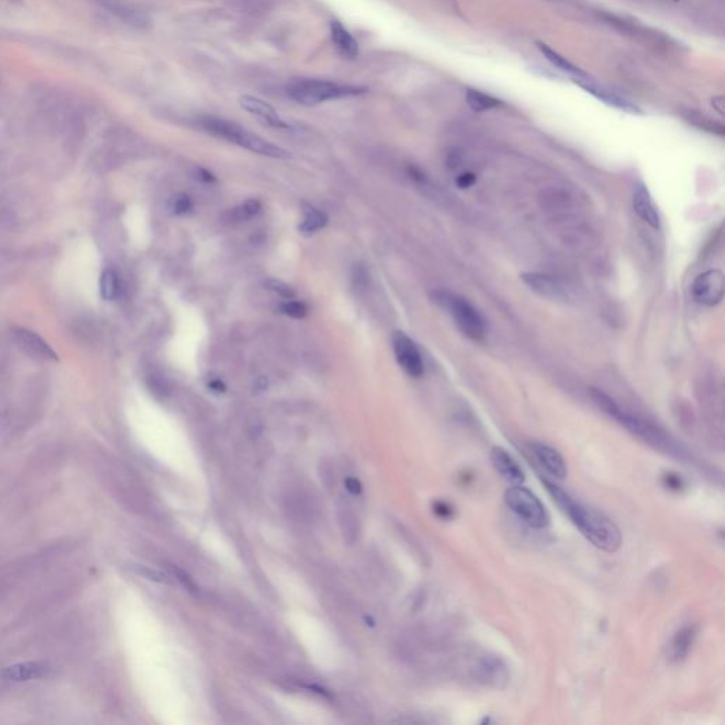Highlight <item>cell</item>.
I'll use <instances>...</instances> for the list:
<instances>
[{"instance_id": "obj_1", "label": "cell", "mask_w": 725, "mask_h": 725, "mask_svg": "<svg viewBox=\"0 0 725 725\" xmlns=\"http://www.w3.org/2000/svg\"><path fill=\"white\" fill-rule=\"evenodd\" d=\"M543 483L554 503L564 514L568 516V518L574 523V526L595 547L607 552H616L621 548L622 534L611 518L596 510L585 507L574 497H571L566 491L557 486L555 483L547 479L543 480Z\"/></svg>"}, {"instance_id": "obj_2", "label": "cell", "mask_w": 725, "mask_h": 725, "mask_svg": "<svg viewBox=\"0 0 725 725\" xmlns=\"http://www.w3.org/2000/svg\"><path fill=\"white\" fill-rule=\"evenodd\" d=\"M198 125L205 132H207L218 139L238 145L250 152H254V153H258V154H262L266 157L288 159L291 156L289 152H287L285 149H282V148L265 141L264 138L253 134L251 131L243 128L241 125H238L228 119L216 118V116H205L198 120Z\"/></svg>"}, {"instance_id": "obj_3", "label": "cell", "mask_w": 725, "mask_h": 725, "mask_svg": "<svg viewBox=\"0 0 725 725\" xmlns=\"http://www.w3.org/2000/svg\"><path fill=\"white\" fill-rule=\"evenodd\" d=\"M365 91L366 90L361 87L339 84L319 78H295L287 86V95L292 101L306 106L356 97Z\"/></svg>"}, {"instance_id": "obj_4", "label": "cell", "mask_w": 725, "mask_h": 725, "mask_svg": "<svg viewBox=\"0 0 725 725\" xmlns=\"http://www.w3.org/2000/svg\"><path fill=\"white\" fill-rule=\"evenodd\" d=\"M435 302H438L440 306L449 310L452 314L456 326L459 330L472 340H481L486 335V321L483 316L479 313V310L465 298L447 294V292H436L435 294Z\"/></svg>"}, {"instance_id": "obj_5", "label": "cell", "mask_w": 725, "mask_h": 725, "mask_svg": "<svg viewBox=\"0 0 725 725\" xmlns=\"http://www.w3.org/2000/svg\"><path fill=\"white\" fill-rule=\"evenodd\" d=\"M507 507L533 529H545L550 526V514L540 499L527 488L521 485L509 488L504 493Z\"/></svg>"}, {"instance_id": "obj_6", "label": "cell", "mask_w": 725, "mask_h": 725, "mask_svg": "<svg viewBox=\"0 0 725 725\" xmlns=\"http://www.w3.org/2000/svg\"><path fill=\"white\" fill-rule=\"evenodd\" d=\"M392 350L399 367L408 376L414 379L424 376L425 366L422 356L410 336H407L404 332H395L392 335Z\"/></svg>"}, {"instance_id": "obj_7", "label": "cell", "mask_w": 725, "mask_h": 725, "mask_svg": "<svg viewBox=\"0 0 725 725\" xmlns=\"http://www.w3.org/2000/svg\"><path fill=\"white\" fill-rule=\"evenodd\" d=\"M614 420L618 421L622 427H625L629 432H632L633 435H636L637 438L646 442V444L652 445L653 448L660 449V451L669 449V442H667L666 436L648 421H644L633 414L626 413L621 407L616 411V414L614 415Z\"/></svg>"}, {"instance_id": "obj_8", "label": "cell", "mask_w": 725, "mask_h": 725, "mask_svg": "<svg viewBox=\"0 0 725 725\" xmlns=\"http://www.w3.org/2000/svg\"><path fill=\"white\" fill-rule=\"evenodd\" d=\"M475 678L492 689H506L510 681V670L503 659L493 655H486L476 662L473 669Z\"/></svg>"}, {"instance_id": "obj_9", "label": "cell", "mask_w": 725, "mask_h": 725, "mask_svg": "<svg viewBox=\"0 0 725 725\" xmlns=\"http://www.w3.org/2000/svg\"><path fill=\"white\" fill-rule=\"evenodd\" d=\"M693 296L703 305L715 306L724 298V275L718 269L700 273L692 287Z\"/></svg>"}, {"instance_id": "obj_10", "label": "cell", "mask_w": 725, "mask_h": 725, "mask_svg": "<svg viewBox=\"0 0 725 725\" xmlns=\"http://www.w3.org/2000/svg\"><path fill=\"white\" fill-rule=\"evenodd\" d=\"M573 81L581 87L582 90H585L588 94H591L592 97H595L596 99H599L600 102L607 104L608 106H612V108H616L619 111H623V112H628V113H633V115H640L643 113V111L633 102H630L629 99L626 98H622L621 95L615 94L614 91L599 86L595 79H592L589 75L585 77V78H574Z\"/></svg>"}, {"instance_id": "obj_11", "label": "cell", "mask_w": 725, "mask_h": 725, "mask_svg": "<svg viewBox=\"0 0 725 725\" xmlns=\"http://www.w3.org/2000/svg\"><path fill=\"white\" fill-rule=\"evenodd\" d=\"M12 336L17 347L30 357L37 360H57L56 351L37 333L24 328H15Z\"/></svg>"}, {"instance_id": "obj_12", "label": "cell", "mask_w": 725, "mask_h": 725, "mask_svg": "<svg viewBox=\"0 0 725 725\" xmlns=\"http://www.w3.org/2000/svg\"><path fill=\"white\" fill-rule=\"evenodd\" d=\"M239 105L244 111H247L248 113L255 116L260 122H262L268 128H273V129H288L289 128V125L285 122L284 119H282V116L276 112V109L260 98H255L251 95H244L239 98Z\"/></svg>"}, {"instance_id": "obj_13", "label": "cell", "mask_w": 725, "mask_h": 725, "mask_svg": "<svg viewBox=\"0 0 725 725\" xmlns=\"http://www.w3.org/2000/svg\"><path fill=\"white\" fill-rule=\"evenodd\" d=\"M491 461L496 472L510 485L517 486L526 480L525 470L521 469L518 462L503 448L495 447L491 451Z\"/></svg>"}, {"instance_id": "obj_14", "label": "cell", "mask_w": 725, "mask_h": 725, "mask_svg": "<svg viewBox=\"0 0 725 725\" xmlns=\"http://www.w3.org/2000/svg\"><path fill=\"white\" fill-rule=\"evenodd\" d=\"M530 449H532L533 456L537 459V462L552 477L562 480L567 476V463L557 449H554L545 444H540V442H534V444H532Z\"/></svg>"}, {"instance_id": "obj_15", "label": "cell", "mask_w": 725, "mask_h": 725, "mask_svg": "<svg viewBox=\"0 0 725 725\" xmlns=\"http://www.w3.org/2000/svg\"><path fill=\"white\" fill-rule=\"evenodd\" d=\"M521 280L537 295L548 299H558L564 296V287L554 276L541 272L521 273Z\"/></svg>"}, {"instance_id": "obj_16", "label": "cell", "mask_w": 725, "mask_h": 725, "mask_svg": "<svg viewBox=\"0 0 725 725\" xmlns=\"http://www.w3.org/2000/svg\"><path fill=\"white\" fill-rule=\"evenodd\" d=\"M633 209L636 214L652 228H660V216L649 190L643 184L636 186L633 193Z\"/></svg>"}, {"instance_id": "obj_17", "label": "cell", "mask_w": 725, "mask_h": 725, "mask_svg": "<svg viewBox=\"0 0 725 725\" xmlns=\"http://www.w3.org/2000/svg\"><path fill=\"white\" fill-rule=\"evenodd\" d=\"M697 636V628L694 625H686L678 629L670 640L669 658L673 662H681L689 655Z\"/></svg>"}, {"instance_id": "obj_18", "label": "cell", "mask_w": 725, "mask_h": 725, "mask_svg": "<svg viewBox=\"0 0 725 725\" xmlns=\"http://www.w3.org/2000/svg\"><path fill=\"white\" fill-rule=\"evenodd\" d=\"M330 35L333 45L340 54L347 58H354L358 54V43L340 22L333 20L330 23Z\"/></svg>"}, {"instance_id": "obj_19", "label": "cell", "mask_w": 725, "mask_h": 725, "mask_svg": "<svg viewBox=\"0 0 725 725\" xmlns=\"http://www.w3.org/2000/svg\"><path fill=\"white\" fill-rule=\"evenodd\" d=\"M537 47L540 50V53L544 56V58L552 65L555 67L557 70L562 71L568 74L573 79L574 78H585L588 77V74L585 71H582L580 67H577L575 64H573L570 60H567L566 57H562L559 53H557L555 50H552L551 47H548L547 45L544 43H537Z\"/></svg>"}, {"instance_id": "obj_20", "label": "cell", "mask_w": 725, "mask_h": 725, "mask_svg": "<svg viewBox=\"0 0 725 725\" xmlns=\"http://www.w3.org/2000/svg\"><path fill=\"white\" fill-rule=\"evenodd\" d=\"M47 673H49V669L46 664L20 663V664L8 667L2 676L6 680H12V681H27V680H34V678H42V677L47 676Z\"/></svg>"}, {"instance_id": "obj_21", "label": "cell", "mask_w": 725, "mask_h": 725, "mask_svg": "<svg viewBox=\"0 0 725 725\" xmlns=\"http://www.w3.org/2000/svg\"><path fill=\"white\" fill-rule=\"evenodd\" d=\"M302 214L303 217L299 224V232L305 235H312L320 230H324L329 223L326 213L320 212L319 209L310 205H303Z\"/></svg>"}, {"instance_id": "obj_22", "label": "cell", "mask_w": 725, "mask_h": 725, "mask_svg": "<svg viewBox=\"0 0 725 725\" xmlns=\"http://www.w3.org/2000/svg\"><path fill=\"white\" fill-rule=\"evenodd\" d=\"M261 210H262L261 201L257 198H250V200L244 201L243 205L231 209L225 217H227V221H231V223H243V221H248V220L257 217L261 213Z\"/></svg>"}, {"instance_id": "obj_23", "label": "cell", "mask_w": 725, "mask_h": 725, "mask_svg": "<svg viewBox=\"0 0 725 725\" xmlns=\"http://www.w3.org/2000/svg\"><path fill=\"white\" fill-rule=\"evenodd\" d=\"M99 289L101 296L105 301H115L119 298L120 291H122V285H120V278L118 272L112 268H106L99 279Z\"/></svg>"}, {"instance_id": "obj_24", "label": "cell", "mask_w": 725, "mask_h": 725, "mask_svg": "<svg viewBox=\"0 0 725 725\" xmlns=\"http://www.w3.org/2000/svg\"><path fill=\"white\" fill-rule=\"evenodd\" d=\"M465 97H466L468 105L475 112H486V111L495 109L502 105V101H499L497 98L481 93L479 90H475V88H468Z\"/></svg>"}, {"instance_id": "obj_25", "label": "cell", "mask_w": 725, "mask_h": 725, "mask_svg": "<svg viewBox=\"0 0 725 725\" xmlns=\"http://www.w3.org/2000/svg\"><path fill=\"white\" fill-rule=\"evenodd\" d=\"M264 287H265L268 291H271V292L279 295L280 298H285V299H294L295 295H296L295 289H294L291 285L285 284V282H282V280H279V279L269 278V279H266V280L264 282Z\"/></svg>"}, {"instance_id": "obj_26", "label": "cell", "mask_w": 725, "mask_h": 725, "mask_svg": "<svg viewBox=\"0 0 725 725\" xmlns=\"http://www.w3.org/2000/svg\"><path fill=\"white\" fill-rule=\"evenodd\" d=\"M339 517H340V525L344 532V536L347 537L349 541H354L357 539V532H358L357 521H356L354 516L349 511V509H340Z\"/></svg>"}, {"instance_id": "obj_27", "label": "cell", "mask_w": 725, "mask_h": 725, "mask_svg": "<svg viewBox=\"0 0 725 725\" xmlns=\"http://www.w3.org/2000/svg\"><path fill=\"white\" fill-rule=\"evenodd\" d=\"M279 310H280V313H284L285 316H289L292 319H303L309 312L308 306L303 302L292 301V299H288L287 302L282 303L279 306Z\"/></svg>"}, {"instance_id": "obj_28", "label": "cell", "mask_w": 725, "mask_h": 725, "mask_svg": "<svg viewBox=\"0 0 725 725\" xmlns=\"http://www.w3.org/2000/svg\"><path fill=\"white\" fill-rule=\"evenodd\" d=\"M135 571H136L139 575H142V577H145V578H148V580H150V581L160 582V584H169V585H172V584H175V580H176V578H173V575H169V574H165V573H160V571H154V570H150V568H148V567H139V566H138V567H135Z\"/></svg>"}, {"instance_id": "obj_29", "label": "cell", "mask_w": 725, "mask_h": 725, "mask_svg": "<svg viewBox=\"0 0 725 725\" xmlns=\"http://www.w3.org/2000/svg\"><path fill=\"white\" fill-rule=\"evenodd\" d=\"M172 210H173V213L177 214V216L189 214V213L193 210V201H191L190 196H189V194H184V193L177 194V196L173 198Z\"/></svg>"}, {"instance_id": "obj_30", "label": "cell", "mask_w": 725, "mask_h": 725, "mask_svg": "<svg viewBox=\"0 0 725 725\" xmlns=\"http://www.w3.org/2000/svg\"><path fill=\"white\" fill-rule=\"evenodd\" d=\"M194 177L197 180H200L201 183H206V184H213V183L217 182L216 176L212 172H209L207 169H203V168H197L194 170Z\"/></svg>"}, {"instance_id": "obj_31", "label": "cell", "mask_w": 725, "mask_h": 725, "mask_svg": "<svg viewBox=\"0 0 725 725\" xmlns=\"http://www.w3.org/2000/svg\"><path fill=\"white\" fill-rule=\"evenodd\" d=\"M149 387H150L152 392H154V394H160V395H165L166 391H168V388H166V383H165L162 379H159V377H156V376H153V377L149 379Z\"/></svg>"}, {"instance_id": "obj_32", "label": "cell", "mask_w": 725, "mask_h": 725, "mask_svg": "<svg viewBox=\"0 0 725 725\" xmlns=\"http://www.w3.org/2000/svg\"><path fill=\"white\" fill-rule=\"evenodd\" d=\"M663 480H664V485L671 491H680L683 488V481L677 475L669 473L663 477Z\"/></svg>"}, {"instance_id": "obj_33", "label": "cell", "mask_w": 725, "mask_h": 725, "mask_svg": "<svg viewBox=\"0 0 725 725\" xmlns=\"http://www.w3.org/2000/svg\"><path fill=\"white\" fill-rule=\"evenodd\" d=\"M433 509H435V513H436L438 516H440L442 518H448V517H451L452 513H454V511H452V507L448 506L445 502H436L435 506H433Z\"/></svg>"}, {"instance_id": "obj_34", "label": "cell", "mask_w": 725, "mask_h": 725, "mask_svg": "<svg viewBox=\"0 0 725 725\" xmlns=\"http://www.w3.org/2000/svg\"><path fill=\"white\" fill-rule=\"evenodd\" d=\"M173 573H175V577H176V578H177V580H179V581H180V582H182L187 589H190V591H194V589H196V585L193 584V581L190 580V577L186 575L182 570L173 567Z\"/></svg>"}, {"instance_id": "obj_35", "label": "cell", "mask_w": 725, "mask_h": 725, "mask_svg": "<svg viewBox=\"0 0 725 725\" xmlns=\"http://www.w3.org/2000/svg\"><path fill=\"white\" fill-rule=\"evenodd\" d=\"M476 182V176L473 173H463L461 175L458 179H456V184L461 187V189H468L470 186H473V183Z\"/></svg>"}, {"instance_id": "obj_36", "label": "cell", "mask_w": 725, "mask_h": 725, "mask_svg": "<svg viewBox=\"0 0 725 725\" xmlns=\"http://www.w3.org/2000/svg\"><path fill=\"white\" fill-rule=\"evenodd\" d=\"M209 388H210L212 391L220 394V392H224V391H225V384H224L220 379H216V380H212V381L209 383Z\"/></svg>"}, {"instance_id": "obj_37", "label": "cell", "mask_w": 725, "mask_h": 725, "mask_svg": "<svg viewBox=\"0 0 725 725\" xmlns=\"http://www.w3.org/2000/svg\"><path fill=\"white\" fill-rule=\"evenodd\" d=\"M724 98L722 97H714L711 99V105L712 108L719 113V115H724Z\"/></svg>"}, {"instance_id": "obj_38", "label": "cell", "mask_w": 725, "mask_h": 725, "mask_svg": "<svg viewBox=\"0 0 725 725\" xmlns=\"http://www.w3.org/2000/svg\"><path fill=\"white\" fill-rule=\"evenodd\" d=\"M268 388V379L266 377H260L258 380H255V390L257 391H265Z\"/></svg>"}, {"instance_id": "obj_39", "label": "cell", "mask_w": 725, "mask_h": 725, "mask_svg": "<svg viewBox=\"0 0 725 725\" xmlns=\"http://www.w3.org/2000/svg\"><path fill=\"white\" fill-rule=\"evenodd\" d=\"M347 486H349V491L353 492V493H358V492H360V485H358V483H357L356 480H353V479H349V480H347Z\"/></svg>"}, {"instance_id": "obj_40", "label": "cell", "mask_w": 725, "mask_h": 725, "mask_svg": "<svg viewBox=\"0 0 725 725\" xmlns=\"http://www.w3.org/2000/svg\"><path fill=\"white\" fill-rule=\"evenodd\" d=\"M0 370H2V356H0Z\"/></svg>"}]
</instances>
